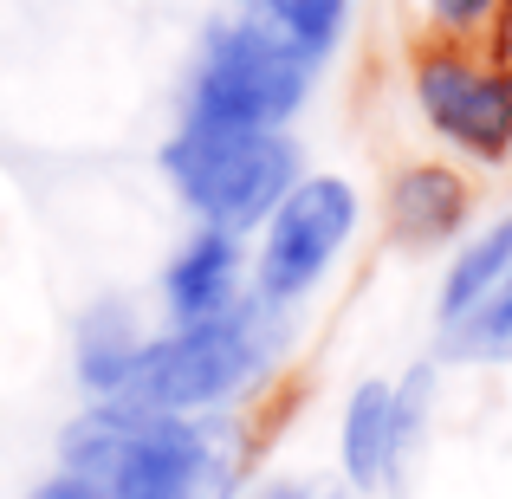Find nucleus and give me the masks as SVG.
Here are the masks:
<instances>
[{
  "label": "nucleus",
  "instance_id": "nucleus-1",
  "mask_svg": "<svg viewBox=\"0 0 512 499\" xmlns=\"http://www.w3.org/2000/svg\"><path fill=\"white\" fill-rule=\"evenodd\" d=\"M312 91V59L260 7L227 13L201 39L182 124L195 130H286Z\"/></svg>",
  "mask_w": 512,
  "mask_h": 499
},
{
  "label": "nucleus",
  "instance_id": "nucleus-2",
  "mask_svg": "<svg viewBox=\"0 0 512 499\" xmlns=\"http://www.w3.org/2000/svg\"><path fill=\"white\" fill-rule=\"evenodd\" d=\"M273 305L260 299H240L227 318H208V325H175L169 337H143L137 363H130V383L117 402L130 409H150V415H201V409H221L227 396L260 376L266 363V337L260 318Z\"/></svg>",
  "mask_w": 512,
  "mask_h": 499
},
{
  "label": "nucleus",
  "instance_id": "nucleus-3",
  "mask_svg": "<svg viewBox=\"0 0 512 499\" xmlns=\"http://www.w3.org/2000/svg\"><path fill=\"white\" fill-rule=\"evenodd\" d=\"M175 195L201 214V227L247 234L299 182V143L286 130H195L182 124L163 150Z\"/></svg>",
  "mask_w": 512,
  "mask_h": 499
},
{
  "label": "nucleus",
  "instance_id": "nucleus-4",
  "mask_svg": "<svg viewBox=\"0 0 512 499\" xmlns=\"http://www.w3.org/2000/svg\"><path fill=\"white\" fill-rule=\"evenodd\" d=\"M104 499H234V435L195 415H137L124 454L98 480Z\"/></svg>",
  "mask_w": 512,
  "mask_h": 499
},
{
  "label": "nucleus",
  "instance_id": "nucleus-5",
  "mask_svg": "<svg viewBox=\"0 0 512 499\" xmlns=\"http://www.w3.org/2000/svg\"><path fill=\"white\" fill-rule=\"evenodd\" d=\"M357 234V188L344 175H299L273 214H266L260 266H253V299L292 305L325 279V266Z\"/></svg>",
  "mask_w": 512,
  "mask_h": 499
},
{
  "label": "nucleus",
  "instance_id": "nucleus-6",
  "mask_svg": "<svg viewBox=\"0 0 512 499\" xmlns=\"http://www.w3.org/2000/svg\"><path fill=\"white\" fill-rule=\"evenodd\" d=\"M415 104L428 130L467 150L474 163L512 156V65H480L454 46H435L415 59Z\"/></svg>",
  "mask_w": 512,
  "mask_h": 499
},
{
  "label": "nucleus",
  "instance_id": "nucleus-7",
  "mask_svg": "<svg viewBox=\"0 0 512 499\" xmlns=\"http://www.w3.org/2000/svg\"><path fill=\"white\" fill-rule=\"evenodd\" d=\"M422 402H428V370H415L402 389L389 383H357V396L344 402V474L357 487H389L415 441V422H422Z\"/></svg>",
  "mask_w": 512,
  "mask_h": 499
},
{
  "label": "nucleus",
  "instance_id": "nucleus-8",
  "mask_svg": "<svg viewBox=\"0 0 512 499\" xmlns=\"http://www.w3.org/2000/svg\"><path fill=\"white\" fill-rule=\"evenodd\" d=\"M163 305L175 325H208L240 305V234L201 227L163 273Z\"/></svg>",
  "mask_w": 512,
  "mask_h": 499
},
{
  "label": "nucleus",
  "instance_id": "nucleus-9",
  "mask_svg": "<svg viewBox=\"0 0 512 499\" xmlns=\"http://www.w3.org/2000/svg\"><path fill=\"white\" fill-rule=\"evenodd\" d=\"M467 208H474V195H467V182L448 163H415L389 182V227H396V240H409V247H441V240H454L461 221H467Z\"/></svg>",
  "mask_w": 512,
  "mask_h": 499
},
{
  "label": "nucleus",
  "instance_id": "nucleus-10",
  "mask_svg": "<svg viewBox=\"0 0 512 499\" xmlns=\"http://www.w3.org/2000/svg\"><path fill=\"white\" fill-rule=\"evenodd\" d=\"M137 350H143V331H137V318H130V305H117V299L98 305V312L85 318V331H78V383L98 402L124 396Z\"/></svg>",
  "mask_w": 512,
  "mask_h": 499
},
{
  "label": "nucleus",
  "instance_id": "nucleus-11",
  "mask_svg": "<svg viewBox=\"0 0 512 499\" xmlns=\"http://www.w3.org/2000/svg\"><path fill=\"white\" fill-rule=\"evenodd\" d=\"M512 273V221L487 227L480 240H467L461 260L448 266V286H441V325H454V318H467L480 299H487L493 286Z\"/></svg>",
  "mask_w": 512,
  "mask_h": 499
},
{
  "label": "nucleus",
  "instance_id": "nucleus-12",
  "mask_svg": "<svg viewBox=\"0 0 512 499\" xmlns=\"http://www.w3.org/2000/svg\"><path fill=\"white\" fill-rule=\"evenodd\" d=\"M448 357H474V363H512V273L467 318L448 325Z\"/></svg>",
  "mask_w": 512,
  "mask_h": 499
},
{
  "label": "nucleus",
  "instance_id": "nucleus-13",
  "mask_svg": "<svg viewBox=\"0 0 512 499\" xmlns=\"http://www.w3.org/2000/svg\"><path fill=\"white\" fill-rule=\"evenodd\" d=\"M260 13L305 52V59H325L331 46L344 39V20H350V0H260Z\"/></svg>",
  "mask_w": 512,
  "mask_h": 499
},
{
  "label": "nucleus",
  "instance_id": "nucleus-14",
  "mask_svg": "<svg viewBox=\"0 0 512 499\" xmlns=\"http://www.w3.org/2000/svg\"><path fill=\"white\" fill-rule=\"evenodd\" d=\"M500 7H506V0H428L435 26H448V33H474V26H487Z\"/></svg>",
  "mask_w": 512,
  "mask_h": 499
},
{
  "label": "nucleus",
  "instance_id": "nucleus-15",
  "mask_svg": "<svg viewBox=\"0 0 512 499\" xmlns=\"http://www.w3.org/2000/svg\"><path fill=\"white\" fill-rule=\"evenodd\" d=\"M247 499H312V493L292 487V480H273V487H260V493H247Z\"/></svg>",
  "mask_w": 512,
  "mask_h": 499
}]
</instances>
